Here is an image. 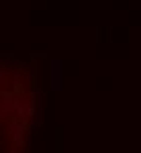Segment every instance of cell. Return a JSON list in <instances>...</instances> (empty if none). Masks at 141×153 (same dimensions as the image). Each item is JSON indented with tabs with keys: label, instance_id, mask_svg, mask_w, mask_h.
Listing matches in <instances>:
<instances>
[{
	"label": "cell",
	"instance_id": "cell-1",
	"mask_svg": "<svg viewBox=\"0 0 141 153\" xmlns=\"http://www.w3.org/2000/svg\"><path fill=\"white\" fill-rule=\"evenodd\" d=\"M53 90H61V61H53Z\"/></svg>",
	"mask_w": 141,
	"mask_h": 153
},
{
	"label": "cell",
	"instance_id": "cell-2",
	"mask_svg": "<svg viewBox=\"0 0 141 153\" xmlns=\"http://www.w3.org/2000/svg\"><path fill=\"white\" fill-rule=\"evenodd\" d=\"M10 129H12V135H14V141H16V143H23V135H21V133H23V127L12 125Z\"/></svg>",
	"mask_w": 141,
	"mask_h": 153
}]
</instances>
